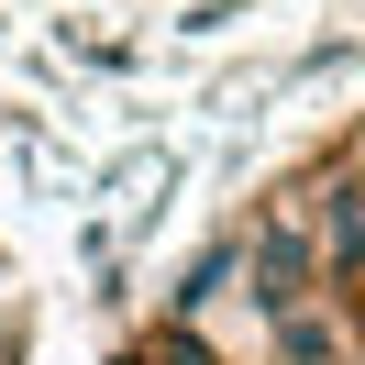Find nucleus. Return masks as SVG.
<instances>
[{"label": "nucleus", "mask_w": 365, "mask_h": 365, "mask_svg": "<svg viewBox=\"0 0 365 365\" xmlns=\"http://www.w3.org/2000/svg\"><path fill=\"white\" fill-rule=\"evenodd\" d=\"M332 288V277H321V244H310V222H299V210H266V222L244 232V299L255 310H299V299H321Z\"/></svg>", "instance_id": "f257e3e1"}, {"label": "nucleus", "mask_w": 365, "mask_h": 365, "mask_svg": "<svg viewBox=\"0 0 365 365\" xmlns=\"http://www.w3.org/2000/svg\"><path fill=\"white\" fill-rule=\"evenodd\" d=\"M266 354L277 365H365V332H354V310L321 288V299H299V310L266 321Z\"/></svg>", "instance_id": "f03ea898"}]
</instances>
